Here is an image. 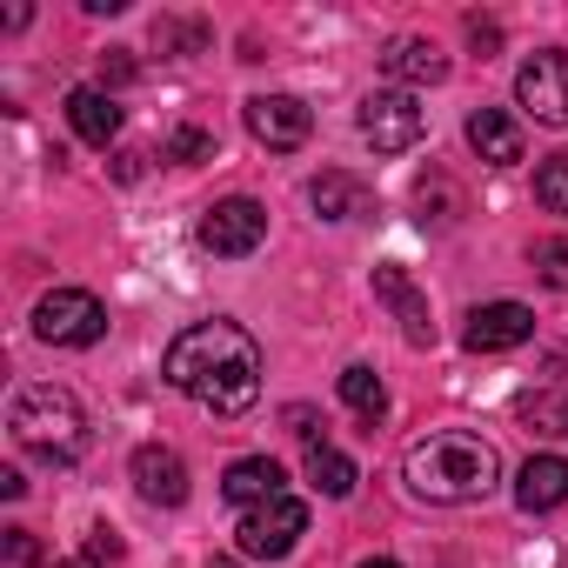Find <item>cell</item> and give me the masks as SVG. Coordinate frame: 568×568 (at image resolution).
<instances>
[{"label":"cell","mask_w":568,"mask_h":568,"mask_svg":"<svg viewBox=\"0 0 568 568\" xmlns=\"http://www.w3.org/2000/svg\"><path fill=\"white\" fill-rule=\"evenodd\" d=\"M161 375L207 415H247L261 402V342L241 322H194L168 342Z\"/></svg>","instance_id":"obj_1"},{"label":"cell","mask_w":568,"mask_h":568,"mask_svg":"<svg viewBox=\"0 0 568 568\" xmlns=\"http://www.w3.org/2000/svg\"><path fill=\"white\" fill-rule=\"evenodd\" d=\"M408 488L422 501H481L501 475V455L481 442V435H462V428H442V435H422L402 462Z\"/></svg>","instance_id":"obj_2"},{"label":"cell","mask_w":568,"mask_h":568,"mask_svg":"<svg viewBox=\"0 0 568 568\" xmlns=\"http://www.w3.org/2000/svg\"><path fill=\"white\" fill-rule=\"evenodd\" d=\"M8 428H14V442H21L28 455H41V462H81V455H88V415H81V402H74L68 388H54V382H28V388L14 395V408H8Z\"/></svg>","instance_id":"obj_3"},{"label":"cell","mask_w":568,"mask_h":568,"mask_svg":"<svg viewBox=\"0 0 568 568\" xmlns=\"http://www.w3.org/2000/svg\"><path fill=\"white\" fill-rule=\"evenodd\" d=\"M302 535H308V501L302 495H274L261 508H241L234 548H241V561H288Z\"/></svg>","instance_id":"obj_4"},{"label":"cell","mask_w":568,"mask_h":568,"mask_svg":"<svg viewBox=\"0 0 568 568\" xmlns=\"http://www.w3.org/2000/svg\"><path fill=\"white\" fill-rule=\"evenodd\" d=\"M34 335H41L48 348H94V342L108 335V308H101L88 288H54V295H41V308H34Z\"/></svg>","instance_id":"obj_5"},{"label":"cell","mask_w":568,"mask_h":568,"mask_svg":"<svg viewBox=\"0 0 568 568\" xmlns=\"http://www.w3.org/2000/svg\"><path fill=\"white\" fill-rule=\"evenodd\" d=\"M261 241H267V207L247 201V194H227V201H214V207L201 214V247L221 254V261H241V254H254Z\"/></svg>","instance_id":"obj_6"},{"label":"cell","mask_w":568,"mask_h":568,"mask_svg":"<svg viewBox=\"0 0 568 568\" xmlns=\"http://www.w3.org/2000/svg\"><path fill=\"white\" fill-rule=\"evenodd\" d=\"M515 101H521L541 128H568V54H561V48L528 54L521 74H515Z\"/></svg>","instance_id":"obj_7"},{"label":"cell","mask_w":568,"mask_h":568,"mask_svg":"<svg viewBox=\"0 0 568 568\" xmlns=\"http://www.w3.org/2000/svg\"><path fill=\"white\" fill-rule=\"evenodd\" d=\"M362 134H368L375 154H408V148L428 134V114L415 108V94L388 88V94H368V101H362Z\"/></svg>","instance_id":"obj_8"},{"label":"cell","mask_w":568,"mask_h":568,"mask_svg":"<svg viewBox=\"0 0 568 568\" xmlns=\"http://www.w3.org/2000/svg\"><path fill=\"white\" fill-rule=\"evenodd\" d=\"M241 114H247V134H254L261 148H274V154H295V148L315 134V114H308L295 94H254Z\"/></svg>","instance_id":"obj_9"},{"label":"cell","mask_w":568,"mask_h":568,"mask_svg":"<svg viewBox=\"0 0 568 568\" xmlns=\"http://www.w3.org/2000/svg\"><path fill=\"white\" fill-rule=\"evenodd\" d=\"M535 335V315L521 308V302H481L475 315H468V328H462V348L468 355H508V348H521Z\"/></svg>","instance_id":"obj_10"},{"label":"cell","mask_w":568,"mask_h":568,"mask_svg":"<svg viewBox=\"0 0 568 568\" xmlns=\"http://www.w3.org/2000/svg\"><path fill=\"white\" fill-rule=\"evenodd\" d=\"M375 295L395 308V322H402L408 348H435V315H428V295L415 288V281H408V267L382 261V267H375Z\"/></svg>","instance_id":"obj_11"},{"label":"cell","mask_w":568,"mask_h":568,"mask_svg":"<svg viewBox=\"0 0 568 568\" xmlns=\"http://www.w3.org/2000/svg\"><path fill=\"white\" fill-rule=\"evenodd\" d=\"M128 475H134V488H141V501H154V508H181V501H187V462H181L174 448H161V442H148V448H134V462H128Z\"/></svg>","instance_id":"obj_12"},{"label":"cell","mask_w":568,"mask_h":568,"mask_svg":"<svg viewBox=\"0 0 568 568\" xmlns=\"http://www.w3.org/2000/svg\"><path fill=\"white\" fill-rule=\"evenodd\" d=\"M221 495H227L234 508H261V501H274V495H288V475H281L274 455H241V462L221 475Z\"/></svg>","instance_id":"obj_13"},{"label":"cell","mask_w":568,"mask_h":568,"mask_svg":"<svg viewBox=\"0 0 568 568\" xmlns=\"http://www.w3.org/2000/svg\"><path fill=\"white\" fill-rule=\"evenodd\" d=\"M382 74H388V81H402V88H435V81H448V54H442L435 41L402 34V41H388Z\"/></svg>","instance_id":"obj_14"},{"label":"cell","mask_w":568,"mask_h":568,"mask_svg":"<svg viewBox=\"0 0 568 568\" xmlns=\"http://www.w3.org/2000/svg\"><path fill=\"white\" fill-rule=\"evenodd\" d=\"M468 148H475L488 168H515V161H521V121L501 114V108H475V114H468Z\"/></svg>","instance_id":"obj_15"},{"label":"cell","mask_w":568,"mask_h":568,"mask_svg":"<svg viewBox=\"0 0 568 568\" xmlns=\"http://www.w3.org/2000/svg\"><path fill=\"white\" fill-rule=\"evenodd\" d=\"M515 501H521L528 515L561 508V501H568V462H561V455H528V462H521V481H515Z\"/></svg>","instance_id":"obj_16"},{"label":"cell","mask_w":568,"mask_h":568,"mask_svg":"<svg viewBox=\"0 0 568 568\" xmlns=\"http://www.w3.org/2000/svg\"><path fill=\"white\" fill-rule=\"evenodd\" d=\"M68 121H74V134H81L88 148H108V141L121 134V108H114L108 88H74V94H68Z\"/></svg>","instance_id":"obj_17"},{"label":"cell","mask_w":568,"mask_h":568,"mask_svg":"<svg viewBox=\"0 0 568 568\" xmlns=\"http://www.w3.org/2000/svg\"><path fill=\"white\" fill-rule=\"evenodd\" d=\"M308 201H315L322 221H355V214H368V187H362L355 174H342V168H328V174L308 187Z\"/></svg>","instance_id":"obj_18"},{"label":"cell","mask_w":568,"mask_h":568,"mask_svg":"<svg viewBox=\"0 0 568 568\" xmlns=\"http://www.w3.org/2000/svg\"><path fill=\"white\" fill-rule=\"evenodd\" d=\"M335 388H342V402H348L362 422H382V415H388V388H382V375H375V368H362V362H355V368H342V382H335Z\"/></svg>","instance_id":"obj_19"},{"label":"cell","mask_w":568,"mask_h":568,"mask_svg":"<svg viewBox=\"0 0 568 568\" xmlns=\"http://www.w3.org/2000/svg\"><path fill=\"white\" fill-rule=\"evenodd\" d=\"M308 481H315L322 495H335V501H342V495H355V481H362V475H355V462H348L342 448H328V442H322V448H308Z\"/></svg>","instance_id":"obj_20"},{"label":"cell","mask_w":568,"mask_h":568,"mask_svg":"<svg viewBox=\"0 0 568 568\" xmlns=\"http://www.w3.org/2000/svg\"><path fill=\"white\" fill-rule=\"evenodd\" d=\"M515 415H521V428H535V435H568V395H521Z\"/></svg>","instance_id":"obj_21"},{"label":"cell","mask_w":568,"mask_h":568,"mask_svg":"<svg viewBox=\"0 0 568 568\" xmlns=\"http://www.w3.org/2000/svg\"><path fill=\"white\" fill-rule=\"evenodd\" d=\"M214 134L207 128H194V121H181L174 134H168V161H181V168H201V161H214Z\"/></svg>","instance_id":"obj_22"},{"label":"cell","mask_w":568,"mask_h":568,"mask_svg":"<svg viewBox=\"0 0 568 568\" xmlns=\"http://www.w3.org/2000/svg\"><path fill=\"white\" fill-rule=\"evenodd\" d=\"M535 201H541L548 214H568V154H548V161L535 168Z\"/></svg>","instance_id":"obj_23"},{"label":"cell","mask_w":568,"mask_h":568,"mask_svg":"<svg viewBox=\"0 0 568 568\" xmlns=\"http://www.w3.org/2000/svg\"><path fill=\"white\" fill-rule=\"evenodd\" d=\"M528 261H535V274L548 281V288H568V234L535 241V247H528Z\"/></svg>","instance_id":"obj_24"},{"label":"cell","mask_w":568,"mask_h":568,"mask_svg":"<svg viewBox=\"0 0 568 568\" xmlns=\"http://www.w3.org/2000/svg\"><path fill=\"white\" fill-rule=\"evenodd\" d=\"M154 41H161L168 54H194V48L207 41V28H201V21H154Z\"/></svg>","instance_id":"obj_25"},{"label":"cell","mask_w":568,"mask_h":568,"mask_svg":"<svg viewBox=\"0 0 568 568\" xmlns=\"http://www.w3.org/2000/svg\"><path fill=\"white\" fill-rule=\"evenodd\" d=\"M121 555H128L121 535H114L108 521H94V528H88V561H94V568H121Z\"/></svg>","instance_id":"obj_26"},{"label":"cell","mask_w":568,"mask_h":568,"mask_svg":"<svg viewBox=\"0 0 568 568\" xmlns=\"http://www.w3.org/2000/svg\"><path fill=\"white\" fill-rule=\"evenodd\" d=\"M134 81V54L128 48H108L101 54V88H128Z\"/></svg>","instance_id":"obj_27"},{"label":"cell","mask_w":568,"mask_h":568,"mask_svg":"<svg viewBox=\"0 0 568 568\" xmlns=\"http://www.w3.org/2000/svg\"><path fill=\"white\" fill-rule=\"evenodd\" d=\"M8 561H14V568H41V541H34L28 528H8Z\"/></svg>","instance_id":"obj_28"},{"label":"cell","mask_w":568,"mask_h":568,"mask_svg":"<svg viewBox=\"0 0 568 568\" xmlns=\"http://www.w3.org/2000/svg\"><path fill=\"white\" fill-rule=\"evenodd\" d=\"M468 41H475V48L488 54V48L501 41V28H495V21H481V14H468Z\"/></svg>","instance_id":"obj_29"},{"label":"cell","mask_w":568,"mask_h":568,"mask_svg":"<svg viewBox=\"0 0 568 568\" xmlns=\"http://www.w3.org/2000/svg\"><path fill=\"white\" fill-rule=\"evenodd\" d=\"M0 495H8V501H21V495H28V481H21V468H0Z\"/></svg>","instance_id":"obj_30"},{"label":"cell","mask_w":568,"mask_h":568,"mask_svg":"<svg viewBox=\"0 0 568 568\" xmlns=\"http://www.w3.org/2000/svg\"><path fill=\"white\" fill-rule=\"evenodd\" d=\"M134 174H141V154H134V148H128V154H114V181H134Z\"/></svg>","instance_id":"obj_31"},{"label":"cell","mask_w":568,"mask_h":568,"mask_svg":"<svg viewBox=\"0 0 568 568\" xmlns=\"http://www.w3.org/2000/svg\"><path fill=\"white\" fill-rule=\"evenodd\" d=\"M355 568H402L395 555H368V561H355Z\"/></svg>","instance_id":"obj_32"},{"label":"cell","mask_w":568,"mask_h":568,"mask_svg":"<svg viewBox=\"0 0 568 568\" xmlns=\"http://www.w3.org/2000/svg\"><path fill=\"white\" fill-rule=\"evenodd\" d=\"M207 568H241V561H234V555H214V561H207Z\"/></svg>","instance_id":"obj_33"},{"label":"cell","mask_w":568,"mask_h":568,"mask_svg":"<svg viewBox=\"0 0 568 568\" xmlns=\"http://www.w3.org/2000/svg\"><path fill=\"white\" fill-rule=\"evenodd\" d=\"M54 568H94V561H88V555H81V561H54Z\"/></svg>","instance_id":"obj_34"}]
</instances>
